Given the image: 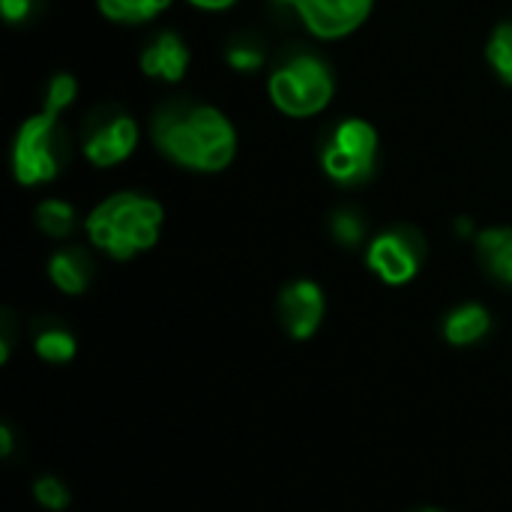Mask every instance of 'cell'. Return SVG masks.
Here are the masks:
<instances>
[{
    "mask_svg": "<svg viewBox=\"0 0 512 512\" xmlns=\"http://www.w3.org/2000/svg\"><path fill=\"white\" fill-rule=\"evenodd\" d=\"M12 447H15V444H12V429L3 423V426H0V453H3V456H9V453H12Z\"/></svg>",
    "mask_w": 512,
    "mask_h": 512,
    "instance_id": "24",
    "label": "cell"
},
{
    "mask_svg": "<svg viewBox=\"0 0 512 512\" xmlns=\"http://www.w3.org/2000/svg\"><path fill=\"white\" fill-rule=\"evenodd\" d=\"M291 6L303 27L318 39H342L366 24L375 0H273Z\"/></svg>",
    "mask_w": 512,
    "mask_h": 512,
    "instance_id": "6",
    "label": "cell"
},
{
    "mask_svg": "<svg viewBox=\"0 0 512 512\" xmlns=\"http://www.w3.org/2000/svg\"><path fill=\"white\" fill-rule=\"evenodd\" d=\"M333 234H336V240L342 246H357L363 240V222H360V216L357 213H348V210L336 213L333 216Z\"/></svg>",
    "mask_w": 512,
    "mask_h": 512,
    "instance_id": "21",
    "label": "cell"
},
{
    "mask_svg": "<svg viewBox=\"0 0 512 512\" xmlns=\"http://www.w3.org/2000/svg\"><path fill=\"white\" fill-rule=\"evenodd\" d=\"M33 348H36V357L45 360V363H69L78 351L75 345V336L63 327H48V330H39L36 339H33Z\"/></svg>",
    "mask_w": 512,
    "mask_h": 512,
    "instance_id": "16",
    "label": "cell"
},
{
    "mask_svg": "<svg viewBox=\"0 0 512 512\" xmlns=\"http://www.w3.org/2000/svg\"><path fill=\"white\" fill-rule=\"evenodd\" d=\"M75 99H78V81H75V75L57 72V75L48 81V90H45V102H42V105L63 114Z\"/></svg>",
    "mask_w": 512,
    "mask_h": 512,
    "instance_id": "18",
    "label": "cell"
},
{
    "mask_svg": "<svg viewBox=\"0 0 512 512\" xmlns=\"http://www.w3.org/2000/svg\"><path fill=\"white\" fill-rule=\"evenodd\" d=\"M153 144L180 168L216 174L237 156V129L213 105H174L156 114Z\"/></svg>",
    "mask_w": 512,
    "mask_h": 512,
    "instance_id": "1",
    "label": "cell"
},
{
    "mask_svg": "<svg viewBox=\"0 0 512 512\" xmlns=\"http://www.w3.org/2000/svg\"><path fill=\"white\" fill-rule=\"evenodd\" d=\"M96 3H99V12L117 24L153 21L156 15H162L171 6V0H96Z\"/></svg>",
    "mask_w": 512,
    "mask_h": 512,
    "instance_id": "14",
    "label": "cell"
},
{
    "mask_svg": "<svg viewBox=\"0 0 512 512\" xmlns=\"http://www.w3.org/2000/svg\"><path fill=\"white\" fill-rule=\"evenodd\" d=\"M36 225L54 240H66L75 231V207L60 198H48L36 207Z\"/></svg>",
    "mask_w": 512,
    "mask_h": 512,
    "instance_id": "15",
    "label": "cell"
},
{
    "mask_svg": "<svg viewBox=\"0 0 512 512\" xmlns=\"http://www.w3.org/2000/svg\"><path fill=\"white\" fill-rule=\"evenodd\" d=\"M474 246H477V258L483 270L495 282L512 288V228L507 225L483 228L474 234Z\"/></svg>",
    "mask_w": 512,
    "mask_h": 512,
    "instance_id": "11",
    "label": "cell"
},
{
    "mask_svg": "<svg viewBox=\"0 0 512 512\" xmlns=\"http://www.w3.org/2000/svg\"><path fill=\"white\" fill-rule=\"evenodd\" d=\"M60 111L39 108L27 117L12 141V174L21 186L51 183L60 174Z\"/></svg>",
    "mask_w": 512,
    "mask_h": 512,
    "instance_id": "4",
    "label": "cell"
},
{
    "mask_svg": "<svg viewBox=\"0 0 512 512\" xmlns=\"http://www.w3.org/2000/svg\"><path fill=\"white\" fill-rule=\"evenodd\" d=\"M333 72L318 54H294L270 72V102L285 117H315L333 102Z\"/></svg>",
    "mask_w": 512,
    "mask_h": 512,
    "instance_id": "3",
    "label": "cell"
},
{
    "mask_svg": "<svg viewBox=\"0 0 512 512\" xmlns=\"http://www.w3.org/2000/svg\"><path fill=\"white\" fill-rule=\"evenodd\" d=\"M366 264L369 270L384 282V285H408L417 273H420V264H423V243L405 231V228H396V231H384L378 234L369 249H366Z\"/></svg>",
    "mask_w": 512,
    "mask_h": 512,
    "instance_id": "7",
    "label": "cell"
},
{
    "mask_svg": "<svg viewBox=\"0 0 512 512\" xmlns=\"http://www.w3.org/2000/svg\"><path fill=\"white\" fill-rule=\"evenodd\" d=\"M33 498L42 510L63 512L69 507V489L57 477H39L33 483Z\"/></svg>",
    "mask_w": 512,
    "mask_h": 512,
    "instance_id": "19",
    "label": "cell"
},
{
    "mask_svg": "<svg viewBox=\"0 0 512 512\" xmlns=\"http://www.w3.org/2000/svg\"><path fill=\"white\" fill-rule=\"evenodd\" d=\"M375 159H378V129L360 117L342 120L321 150V168L339 186L363 183L372 174Z\"/></svg>",
    "mask_w": 512,
    "mask_h": 512,
    "instance_id": "5",
    "label": "cell"
},
{
    "mask_svg": "<svg viewBox=\"0 0 512 512\" xmlns=\"http://www.w3.org/2000/svg\"><path fill=\"white\" fill-rule=\"evenodd\" d=\"M165 210L156 198L138 192H117L90 210L84 231L96 249L114 261H129L138 252L156 246L162 234Z\"/></svg>",
    "mask_w": 512,
    "mask_h": 512,
    "instance_id": "2",
    "label": "cell"
},
{
    "mask_svg": "<svg viewBox=\"0 0 512 512\" xmlns=\"http://www.w3.org/2000/svg\"><path fill=\"white\" fill-rule=\"evenodd\" d=\"M138 123L129 114H114L108 123H99L84 138V159L96 168H111L126 162L138 147Z\"/></svg>",
    "mask_w": 512,
    "mask_h": 512,
    "instance_id": "9",
    "label": "cell"
},
{
    "mask_svg": "<svg viewBox=\"0 0 512 512\" xmlns=\"http://www.w3.org/2000/svg\"><path fill=\"white\" fill-rule=\"evenodd\" d=\"M228 66L234 72H243V75H252L264 66V51L258 45H231L228 54H225Z\"/></svg>",
    "mask_w": 512,
    "mask_h": 512,
    "instance_id": "20",
    "label": "cell"
},
{
    "mask_svg": "<svg viewBox=\"0 0 512 512\" xmlns=\"http://www.w3.org/2000/svg\"><path fill=\"white\" fill-rule=\"evenodd\" d=\"M138 66L147 78L165 81V84H177L183 81L186 69H189V48L177 33H159L138 57Z\"/></svg>",
    "mask_w": 512,
    "mask_h": 512,
    "instance_id": "10",
    "label": "cell"
},
{
    "mask_svg": "<svg viewBox=\"0 0 512 512\" xmlns=\"http://www.w3.org/2000/svg\"><path fill=\"white\" fill-rule=\"evenodd\" d=\"M324 312H327L324 291L312 279H297V282L285 285L279 294V318H282L288 336L297 342H306L318 333Z\"/></svg>",
    "mask_w": 512,
    "mask_h": 512,
    "instance_id": "8",
    "label": "cell"
},
{
    "mask_svg": "<svg viewBox=\"0 0 512 512\" xmlns=\"http://www.w3.org/2000/svg\"><path fill=\"white\" fill-rule=\"evenodd\" d=\"M486 60L498 72V78L512 87V21H504L492 30L486 45Z\"/></svg>",
    "mask_w": 512,
    "mask_h": 512,
    "instance_id": "17",
    "label": "cell"
},
{
    "mask_svg": "<svg viewBox=\"0 0 512 512\" xmlns=\"http://www.w3.org/2000/svg\"><path fill=\"white\" fill-rule=\"evenodd\" d=\"M33 3H36V0H0V9H3V18H6L9 24H21V21L30 18Z\"/></svg>",
    "mask_w": 512,
    "mask_h": 512,
    "instance_id": "22",
    "label": "cell"
},
{
    "mask_svg": "<svg viewBox=\"0 0 512 512\" xmlns=\"http://www.w3.org/2000/svg\"><path fill=\"white\" fill-rule=\"evenodd\" d=\"M48 279L54 282L57 291L78 297L90 288L93 282V261L84 249H60L48 261Z\"/></svg>",
    "mask_w": 512,
    "mask_h": 512,
    "instance_id": "12",
    "label": "cell"
},
{
    "mask_svg": "<svg viewBox=\"0 0 512 512\" xmlns=\"http://www.w3.org/2000/svg\"><path fill=\"white\" fill-rule=\"evenodd\" d=\"M426 512H441V510H426Z\"/></svg>",
    "mask_w": 512,
    "mask_h": 512,
    "instance_id": "25",
    "label": "cell"
},
{
    "mask_svg": "<svg viewBox=\"0 0 512 512\" xmlns=\"http://www.w3.org/2000/svg\"><path fill=\"white\" fill-rule=\"evenodd\" d=\"M492 330V315L486 306L480 303H465V306H456L447 318H444V339L453 345V348H468V345H477L489 336Z\"/></svg>",
    "mask_w": 512,
    "mask_h": 512,
    "instance_id": "13",
    "label": "cell"
},
{
    "mask_svg": "<svg viewBox=\"0 0 512 512\" xmlns=\"http://www.w3.org/2000/svg\"><path fill=\"white\" fill-rule=\"evenodd\" d=\"M195 9H204V12H225V9H231L237 0H189Z\"/></svg>",
    "mask_w": 512,
    "mask_h": 512,
    "instance_id": "23",
    "label": "cell"
}]
</instances>
